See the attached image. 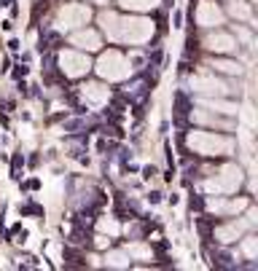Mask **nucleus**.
Listing matches in <instances>:
<instances>
[{"mask_svg": "<svg viewBox=\"0 0 258 271\" xmlns=\"http://www.w3.org/2000/svg\"><path fill=\"white\" fill-rule=\"evenodd\" d=\"M103 30L110 41H126V43H145L154 35V24L148 19H121L116 14H103L100 16Z\"/></svg>", "mask_w": 258, "mask_h": 271, "instance_id": "1", "label": "nucleus"}, {"mask_svg": "<svg viewBox=\"0 0 258 271\" xmlns=\"http://www.w3.org/2000/svg\"><path fill=\"white\" fill-rule=\"evenodd\" d=\"M189 145L202 156H224V153H231V148H234V143L229 137H221V134L212 132H194L189 137Z\"/></svg>", "mask_w": 258, "mask_h": 271, "instance_id": "2", "label": "nucleus"}, {"mask_svg": "<svg viewBox=\"0 0 258 271\" xmlns=\"http://www.w3.org/2000/svg\"><path fill=\"white\" fill-rule=\"evenodd\" d=\"M97 73L103 75V78H108V81H121V78L129 75V64H126V59L121 57L119 51H108L100 57Z\"/></svg>", "mask_w": 258, "mask_h": 271, "instance_id": "3", "label": "nucleus"}, {"mask_svg": "<svg viewBox=\"0 0 258 271\" xmlns=\"http://www.w3.org/2000/svg\"><path fill=\"white\" fill-rule=\"evenodd\" d=\"M242 183V172L237 167H224L215 177L207 180V191H215V193H231L237 191Z\"/></svg>", "mask_w": 258, "mask_h": 271, "instance_id": "4", "label": "nucleus"}, {"mask_svg": "<svg viewBox=\"0 0 258 271\" xmlns=\"http://www.w3.org/2000/svg\"><path fill=\"white\" fill-rule=\"evenodd\" d=\"M59 64H62V73L70 75V78H81V75H86L89 67H92L89 57H86V54H78V51H62Z\"/></svg>", "mask_w": 258, "mask_h": 271, "instance_id": "5", "label": "nucleus"}, {"mask_svg": "<svg viewBox=\"0 0 258 271\" xmlns=\"http://www.w3.org/2000/svg\"><path fill=\"white\" fill-rule=\"evenodd\" d=\"M89 16H92V11L86 6H81V3H68V6L59 11V27L62 30H73V27H78V24H86L89 22Z\"/></svg>", "mask_w": 258, "mask_h": 271, "instance_id": "6", "label": "nucleus"}, {"mask_svg": "<svg viewBox=\"0 0 258 271\" xmlns=\"http://www.w3.org/2000/svg\"><path fill=\"white\" fill-rule=\"evenodd\" d=\"M196 22H199L202 27H218V24L224 22V14H221V8L215 6V3L205 0V3H199V8H196Z\"/></svg>", "mask_w": 258, "mask_h": 271, "instance_id": "7", "label": "nucleus"}, {"mask_svg": "<svg viewBox=\"0 0 258 271\" xmlns=\"http://www.w3.org/2000/svg\"><path fill=\"white\" fill-rule=\"evenodd\" d=\"M253 218H256V212H250L247 220H234V223H229V225H221V228L215 231V237H218L221 242H234V239H240L242 234H245V228L253 223Z\"/></svg>", "mask_w": 258, "mask_h": 271, "instance_id": "8", "label": "nucleus"}, {"mask_svg": "<svg viewBox=\"0 0 258 271\" xmlns=\"http://www.w3.org/2000/svg\"><path fill=\"white\" fill-rule=\"evenodd\" d=\"M191 89L194 92H207V94H224L226 92V83L212 78V75H194L191 78Z\"/></svg>", "mask_w": 258, "mask_h": 271, "instance_id": "9", "label": "nucleus"}, {"mask_svg": "<svg viewBox=\"0 0 258 271\" xmlns=\"http://www.w3.org/2000/svg\"><path fill=\"white\" fill-rule=\"evenodd\" d=\"M205 46L210 48V51L229 54V51H234V48H237V41L231 38V35H226V32H212V35H207Z\"/></svg>", "mask_w": 258, "mask_h": 271, "instance_id": "10", "label": "nucleus"}, {"mask_svg": "<svg viewBox=\"0 0 258 271\" xmlns=\"http://www.w3.org/2000/svg\"><path fill=\"white\" fill-rule=\"evenodd\" d=\"M247 207V202L245 199H231V202H224V199H210V209L215 215H234V212H240V209H245Z\"/></svg>", "mask_w": 258, "mask_h": 271, "instance_id": "11", "label": "nucleus"}, {"mask_svg": "<svg viewBox=\"0 0 258 271\" xmlns=\"http://www.w3.org/2000/svg\"><path fill=\"white\" fill-rule=\"evenodd\" d=\"M84 89V99L89 105H92V108H100V105L103 102H108V89L103 86V83H86V86H81Z\"/></svg>", "mask_w": 258, "mask_h": 271, "instance_id": "12", "label": "nucleus"}, {"mask_svg": "<svg viewBox=\"0 0 258 271\" xmlns=\"http://www.w3.org/2000/svg\"><path fill=\"white\" fill-rule=\"evenodd\" d=\"M73 46L84 48V51H97L103 43H100V35L94 30H84V32H75L73 35Z\"/></svg>", "mask_w": 258, "mask_h": 271, "instance_id": "13", "label": "nucleus"}, {"mask_svg": "<svg viewBox=\"0 0 258 271\" xmlns=\"http://www.w3.org/2000/svg\"><path fill=\"white\" fill-rule=\"evenodd\" d=\"M124 8H132V11H151V8L159 6V0H119Z\"/></svg>", "mask_w": 258, "mask_h": 271, "instance_id": "14", "label": "nucleus"}, {"mask_svg": "<svg viewBox=\"0 0 258 271\" xmlns=\"http://www.w3.org/2000/svg\"><path fill=\"white\" fill-rule=\"evenodd\" d=\"M229 11H231V16H237V19H250V8L245 6V3H242V0H231L229 3Z\"/></svg>", "mask_w": 258, "mask_h": 271, "instance_id": "15", "label": "nucleus"}, {"mask_svg": "<svg viewBox=\"0 0 258 271\" xmlns=\"http://www.w3.org/2000/svg\"><path fill=\"white\" fill-rule=\"evenodd\" d=\"M202 105H205V108L218 110V113H237V108H234V105H229V102H221V99H202Z\"/></svg>", "mask_w": 258, "mask_h": 271, "instance_id": "16", "label": "nucleus"}, {"mask_svg": "<svg viewBox=\"0 0 258 271\" xmlns=\"http://www.w3.org/2000/svg\"><path fill=\"white\" fill-rule=\"evenodd\" d=\"M105 263L113 266V269H124V266H129V260H126L124 253H110L108 258H105Z\"/></svg>", "mask_w": 258, "mask_h": 271, "instance_id": "17", "label": "nucleus"}, {"mask_svg": "<svg viewBox=\"0 0 258 271\" xmlns=\"http://www.w3.org/2000/svg\"><path fill=\"white\" fill-rule=\"evenodd\" d=\"M212 67H215V70H224V73H231V75L240 73V64H237V62H226V59H215V62H212Z\"/></svg>", "mask_w": 258, "mask_h": 271, "instance_id": "18", "label": "nucleus"}, {"mask_svg": "<svg viewBox=\"0 0 258 271\" xmlns=\"http://www.w3.org/2000/svg\"><path fill=\"white\" fill-rule=\"evenodd\" d=\"M129 255H135V258H140V260H148L151 258V250L143 247V244H129Z\"/></svg>", "mask_w": 258, "mask_h": 271, "instance_id": "19", "label": "nucleus"}, {"mask_svg": "<svg viewBox=\"0 0 258 271\" xmlns=\"http://www.w3.org/2000/svg\"><path fill=\"white\" fill-rule=\"evenodd\" d=\"M242 250H245L247 258H256V253H258V239L256 237H247L245 244H242Z\"/></svg>", "mask_w": 258, "mask_h": 271, "instance_id": "20", "label": "nucleus"}, {"mask_svg": "<svg viewBox=\"0 0 258 271\" xmlns=\"http://www.w3.org/2000/svg\"><path fill=\"white\" fill-rule=\"evenodd\" d=\"M100 231H105V234H119V223H116V220H100Z\"/></svg>", "mask_w": 258, "mask_h": 271, "instance_id": "21", "label": "nucleus"}]
</instances>
